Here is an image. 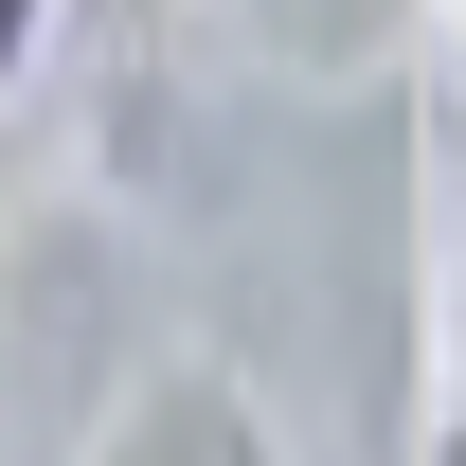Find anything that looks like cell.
Masks as SVG:
<instances>
[{
  "mask_svg": "<svg viewBox=\"0 0 466 466\" xmlns=\"http://www.w3.org/2000/svg\"><path fill=\"white\" fill-rule=\"evenodd\" d=\"M412 466H466V359L431 377V412H412Z\"/></svg>",
  "mask_w": 466,
  "mask_h": 466,
  "instance_id": "3957f363",
  "label": "cell"
},
{
  "mask_svg": "<svg viewBox=\"0 0 466 466\" xmlns=\"http://www.w3.org/2000/svg\"><path fill=\"white\" fill-rule=\"evenodd\" d=\"M55 36H72V0H0V108L55 72Z\"/></svg>",
  "mask_w": 466,
  "mask_h": 466,
  "instance_id": "7a4b0ae2",
  "label": "cell"
},
{
  "mask_svg": "<svg viewBox=\"0 0 466 466\" xmlns=\"http://www.w3.org/2000/svg\"><path fill=\"white\" fill-rule=\"evenodd\" d=\"M90 466H288V449H269L251 377H216V359H144V377L108 395V431H90Z\"/></svg>",
  "mask_w": 466,
  "mask_h": 466,
  "instance_id": "6da1fadb",
  "label": "cell"
}]
</instances>
